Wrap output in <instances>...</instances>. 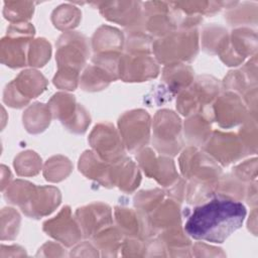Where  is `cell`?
Here are the masks:
<instances>
[{
  "instance_id": "obj_9",
  "label": "cell",
  "mask_w": 258,
  "mask_h": 258,
  "mask_svg": "<svg viewBox=\"0 0 258 258\" xmlns=\"http://www.w3.org/2000/svg\"><path fill=\"white\" fill-rule=\"evenodd\" d=\"M174 113L171 111H161L158 112V114L155 116V122H154V143L155 147L158 149L161 144L165 143L164 146L166 147V154H169V148L172 154H175V152L178 150L179 145L178 141H176V137L178 138L179 130H180V122L179 119L176 120L168 129V126L174 117ZM164 149V147H163ZM162 149V151H163Z\"/></svg>"
},
{
  "instance_id": "obj_1",
  "label": "cell",
  "mask_w": 258,
  "mask_h": 258,
  "mask_svg": "<svg viewBox=\"0 0 258 258\" xmlns=\"http://www.w3.org/2000/svg\"><path fill=\"white\" fill-rule=\"evenodd\" d=\"M246 216L245 206L228 198H217L194 209L185 233L197 240L223 243L239 229Z\"/></svg>"
},
{
  "instance_id": "obj_2",
  "label": "cell",
  "mask_w": 258,
  "mask_h": 258,
  "mask_svg": "<svg viewBox=\"0 0 258 258\" xmlns=\"http://www.w3.org/2000/svg\"><path fill=\"white\" fill-rule=\"evenodd\" d=\"M5 199L19 206L25 215L37 219L52 212L59 204L60 196L54 187H36L27 181L16 180L7 188Z\"/></svg>"
},
{
  "instance_id": "obj_14",
  "label": "cell",
  "mask_w": 258,
  "mask_h": 258,
  "mask_svg": "<svg viewBox=\"0 0 258 258\" xmlns=\"http://www.w3.org/2000/svg\"><path fill=\"white\" fill-rule=\"evenodd\" d=\"M101 235H96L95 237V243L99 246L101 251L105 253L108 251H111V255H115L113 251H118L120 246V237L118 233L115 230H109L103 233H100Z\"/></svg>"
},
{
  "instance_id": "obj_5",
  "label": "cell",
  "mask_w": 258,
  "mask_h": 258,
  "mask_svg": "<svg viewBox=\"0 0 258 258\" xmlns=\"http://www.w3.org/2000/svg\"><path fill=\"white\" fill-rule=\"evenodd\" d=\"M86 55L87 44L82 35L68 33L61 36L56 54L60 72L78 74L85 62Z\"/></svg>"
},
{
  "instance_id": "obj_8",
  "label": "cell",
  "mask_w": 258,
  "mask_h": 258,
  "mask_svg": "<svg viewBox=\"0 0 258 258\" xmlns=\"http://www.w3.org/2000/svg\"><path fill=\"white\" fill-rule=\"evenodd\" d=\"M90 142L105 161L117 162L123 154L118 135L110 124H100L94 128Z\"/></svg>"
},
{
  "instance_id": "obj_6",
  "label": "cell",
  "mask_w": 258,
  "mask_h": 258,
  "mask_svg": "<svg viewBox=\"0 0 258 258\" xmlns=\"http://www.w3.org/2000/svg\"><path fill=\"white\" fill-rule=\"evenodd\" d=\"M120 131L126 146L136 150L147 143L149 133V116L142 110L128 112L120 119Z\"/></svg>"
},
{
  "instance_id": "obj_7",
  "label": "cell",
  "mask_w": 258,
  "mask_h": 258,
  "mask_svg": "<svg viewBox=\"0 0 258 258\" xmlns=\"http://www.w3.org/2000/svg\"><path fill=\"white\" fill-rule=\"evenodd\" d=\"M168 48H154L157 58L162 62L173 60H188L195 57L198 50L197 31L177 33L165 39Z\"/></svg>"
},
{
  "instance_id": "obj_3",
  "label": "cell",
  "mask_w": 258,
  "mask_h": 258,
  "mask_svg": "<svg viewBox=\"0 0 258 258\" xmlns=\"http://www.w3.org/2000/svg\"><path fill=\"white\" fill-rule=\"evenodd\" d=\"M45 85V79L38 72H22L17 79L7 85L4 91V102L14 108L25 106L30 98H35L44 90Z\"/></svg>"
},
{
  "instance_id": "obj_12",
  "label": "cell",
  "mask_w": 258,
  "mask_h": 258,
  "mask_svg": "<svg viewBox=\"0 0 258 258\" xmlns=\"http://www.w3.org/2000/svg\"><path fill=\"white\" fill-rule=\"evenodd\" d=\"M36 154L31 151L27 152H22L19 154L14 161V166L20 175H30V174H35L39 170L40 166V159L38 156L31 161V159L35 156Z\"/></svg>"
},
{
  "instance_id": "obj_4",
  "label": "cell",
  "mask_w": 258,
  "mask_h": 258,
  "mask_svg": "<svg viewBox=\"0 0 258 258\" xmlns=\"http://www.w3.org/2000/svg\"><path fill=\"white\" fill-rule=\"evenodd\" d=\"M33 35V27L28 24L16 23L7 30L1 41L2 62L11 68L25 66V50L28 37Z\"/></svg>"
},
{
  "instance_id": "obj_11",
  "label": "cell",
  "mask_w": 258,
  "mask_h": 258,
  "mask_svg": "<svg viewBox=\"0 0 258 258\" xmlns=\"http://www.w3.org/2000/svg\"><path fill=\"white\" fill-rule=\"evenodd\" d=\"M19 215L13 209H3L2 211V235L1 239L12 240L17 236L19 229Z\"/></svg>"
},
{
  "instance_id": "obj_10",
  "label": "cell",
  "mask_w": 258,
  "mask_h": 258,
  "mask_svg": "<svg viewBox=\"0 0 258 258\" xmlns=\"http://www.w3.org/2000/svg\"><path fill=\"white\" fill-rule=\"evenodd\" d=\"M70 214L71 212L69 207H66L62 209L59 215L55 217V219L46 221L43 224V230L47 234L67 246H72L82 237V232L79 230L74 221L70 219Z\"/></svg>"
},
{
  "instance_id": "obj_13",
  "label": "cell",
  "mask_w": 258,
  "mask_h": 258,
  "mask_svg": "<svg viewBox=\"0 0 258 258\" xmlns=\"http://www.w3.org/2000/svg\"><path fill=\"white\" fill-rule=\"evenodd\" d=\"M50 45L44 39H36L32 43L30 52H29V63L30 66L40 67L49 59Z\"/></svg>"
}]
</instances>
